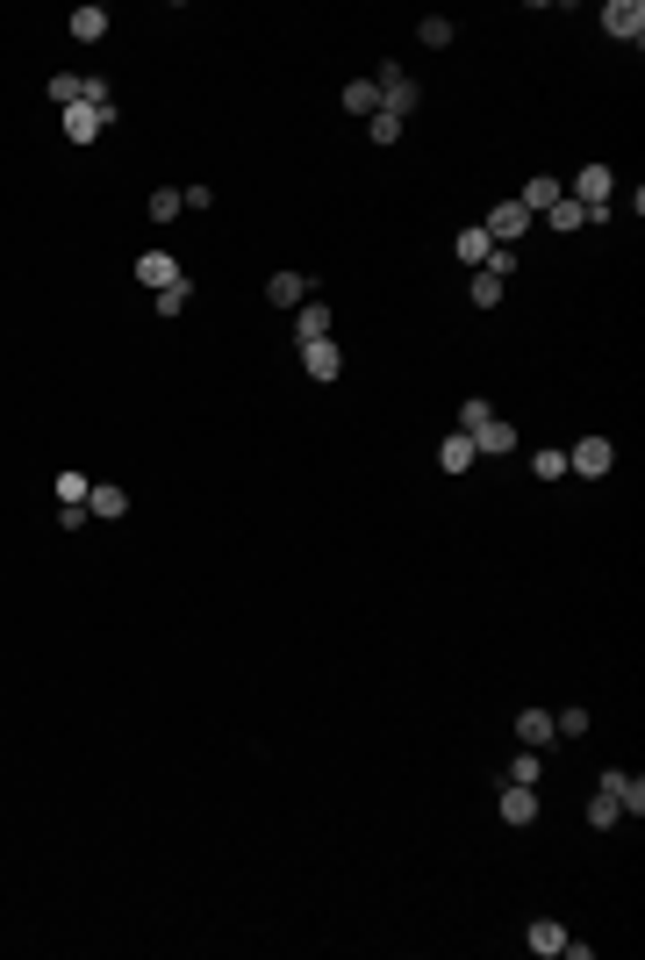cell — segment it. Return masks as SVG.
Wrapping results in <instances>:
<instances>
[{"instance_id":"obj_1","label":"cell","mask_w":645,"mask_h":960,"mask_svg":"<svg viewBox=\"0 0 645 960\" xmlns=\"http://www.w3.org/2000/svg\"><path fill=\"white\" fill-rule=\"evenodd\" d=\"M58 129H65V144H101L108 129H115V108H86V101H79V108L58 115Z\"/></svg>"},{"instance_id":"obj_2","label":"cell","mask_w":645,"mask_h":960,"mask_svg":"<svg viewBox=\"0 0 645 960\" xmlns=\"http://www.w3.org/2000/svg\"><path fill=\"white\" fill-rule=\"evenodd\" d=\"M373 86H380V108H387V115H409V108L423 101V86H416L402 65H380V72H373Z\"/></svg>"},{"instance_id":"obj_3","label":"cell","mask_w":645,"mask_h":960,"mask_svg":"<svg viewBox=\"0 0 645 960\" xmlns=\"http://www.w3.org/2000/svg\"><path fill=\"white\" fill-rule=\"evenodd\" d=\"M602 796H617V810H624V824L631 817H645V781L638 774H624V767H602V781H595Z\"/></svg>"},{"instance_id":"obj_4","label":"cell","mask_w":645,"mask_h":960,"mask_svg":"<svg viewBox=\"0 0 645 960\" xmlns=\"http://www.w3.org/2000/svg\"><path fill=\"white\" fill-rule=\"evenodd\" d=\"M610 466H617V445H610V438H581V445L567 452V473H588V480H602Z\"/></svg>"},{"instance_id":"obj_5","label":"cell","mask_w":645,"mask_h":960,"mask_svg":"<svg viewBox=\"0 0 645 960\" xmlns=\"http://www.w3.org/2000/svg\"><path fill=\"white\" fill-rule=\"evenodd\" d=\"M481 230H488V244H524V230H531V215L516 208V201H495Z\"/></svg>"},{"instance_id":"obj_6","label":"cell","mask_w":645,"mask_h":960,"mask_svg":"<svg viewBox=\"0 0 645 960\" xmlns=\"http://www.w3.org/2000/svg\"><path fill=\"white\" fill-rule=\"evenodd\" d=\"M610 194H617V172H610V165H581L574 201H581V208H610Z\"/></svg>"},{"instance_id":"obj_7","label":"cell","mask_w":645,"mask_h":960,"mask_svg":"<svg viewBox=\"0 0 645 960\" xmlns=\"http://www.w3.org/2000/svg\"><path fill=\"white\" fill-rule=\"evenodd\" d=\"M602 29H610L617 43H638L645 36V8L638 0H610V8H602Z\"/></svg>"},{"instance_id":"obj_8","label":"cell","mask_w":645,"mask_h":960,"mask_svg":"<svg viewBox=\"0 0 645 960\" xmlns=\"http://www.w3.org/2000/svg\"><path fill=\"white\" fill-rule=\"evenodd\" d=\"M502 824H538V789H524V781H502Z\"/></svg>"},{"instance_id":"obj_9","label":"cell","mask_w":645,"mask_h":960,"mask_svg":"<svg viewBox=\"0 0 645 960\" xmlns=\"http://www.w3.org/2000/svg\"><path fill=\"white\" fill-rule=\"evenodd\" d=\"M137 280H144L151 294H165L172 280H187V273H180V258H172V251H144V258H137Z\"/></svg>"},{"instance_id":"obj_10","label":"cell","mask_w":645,"mask_h":960,"mask_svg":"<svg viewBox=\"0 0 645 960\" xmlns=\"http://www.w3.org/2000/svg\"><path fill=\"white\" fill-rule=\"evenodd\" d=\"M301 366H309L316 380H337V373H344V352H337V337H316V344H301Z\"/></svg>"},{"instance_id":"obj_11","label":"cell","mask_w":645,"mask_h":960,"mask_svg":"<svg viewBox=\"0 0 645 960\" xmlns=\"http://www.w3.org/2000/svg\"><path fill=\"white\" fill-rule=\"evenodd\" d=\"M86 516H108V523H122V516H129V495L115 488V480H94V488H86Z\"/></svg>"},{"instance_id":"obj_12","label":"cell","mask_w":645,"mask_h":960,"mask_svg":"<svg viewBox=\"0 0 645 960\" xmlns=\"http://www.w3.org/2000/svg\"><path fill=\"white\" fill-rule=\"evenodd\" d=\"M559 194H567V187H559L552 180V172H538V180H524V194H516V208H524V215H545Z\"/></svg>"},{"instance_id":"obj_13","label":"cell","mask_w":645,"mask_h":960,"mask_svg":"<svg viewBox=\"0 0 645 960\" xmlns=\"http://www.w3.org/2000/svg\"><path fill=\"white\" fill-rule=\"evenodd\" d=\"M524 946H531V953H545V960H552V953H567V925H559V918H531Z\"/></svg>"},{"instance_id":"obj_14","label":"cell","mask_w":645,"mask_h":960,"mask_svg":"<svg viewBox=\"0 0 645 960\" xmlns=\"http://www.w3.org/2000/svg\"><path fill=\"white\" fill-rule=\"evenodd\" d=\"M516 738H524V746H552V738H559L552 710H516Z\"/></svg>"},{"instance_id":"obj_15","label":"cell","mask_w":645,"mask_h":960,"mask_svg":"<svg viewBox=\"0 0 645 960\" xmlns=\"http://www.w3.org/2000/svg\"><path fill=\"white\" fill-rule=\"evenodd\" d=\"M473 452H488V459L516 452V423H481V430H473Z\"/></svg>"},{"instance_id":"obj_16","label":"cell","mask_w":645,"mask_h":960,"mask_svg":"<svg viewBox=\"0 0 645 960\" xmlns=\"http://www.w3.org/2000/svg\"><path fill=\"white\" fill-rule=\"evenodd\" d=\"M266 301H273V309H294V301H309V280H301V273H273Z\"/></svg>"},{"instance_id":"obj_17","label":"cell","mask_w":645,"mask_h":960,"mask_svg":"<svg viewBox=\"0 0 645 960\" xmlns=\"http://www.w3.org/2000/svg\"><path fill=\"white\" fill-rule=\"evenodd\" d=\"M545 223H552V230H559V237H574V230H581V223H588V208H581V201H574V194H559V201H552V208H545Z\"/></svg>"},{"instance_id":"obj_18","label":"cell","mask_w":645,"mask_h":960,"mask_svg":"<svg viewBox=\"0 0 645 960\" xmlns=\"http://www.w3.org/2000/svg\"><path fill=\"white\" fill-rule=\"evenodd\" d=\"M452 251H459V266H473V273H481L495 244H488V230H481V223H473V230H459V244H452Z\"/></svg>"},{"instance_id":"obj_19","label":"cell","mask_w":645,"mask_h":960,"mask_svg":"<svg viewBox=\"0 0 645 960\" xmlns=\"http://www.w3.org/2000/svg\"><path fill=\"white\" fill-rule=\"evenodd\" d=\"M344 115H380V86L373 79H344Z\"/></svg>"},{"instance_id":"obj_20","label":"cell","mask_w":645,"mask_h":960,"mask_svg":"<svg viewBox=\"0 0 645 960\" xmlns=\"http://www.w3.org/2000/svg\"><path fill=\"white\" fill-rule=\"evenodd\" d=\"M473 459H481V452H473V438H466V430H452V438L438 445V466H445V473H466Z\"/></svg>"},{"instance_id":"obj_21","label":"cell","mask_w":645,"mask_h":960,"mask_svg":"<svg viewBox=\"0 0 645 960\" xmlns=\"http://www.w3.org/2000/svg\"><path fill=\"white\" fill-rule=\"evenodd\" d=\"M72 36H79V43H101V36H108V8H94V0L72 8Z\"/></svg>"},{"instance_id":"obj_22","label":"cell","mask_w":645,"mask_h":960,"mask_svg":"<svg viewBox=\"0 0 645 960\" xmlns=\"http://www.w3.org/2000/svg\"><path fill=\"white\" fill-rule=\"evenodd\" d=\"M581 817L595 824V832H617V824H624V810H617V796H602V789L588 796V810H581Z\"/></svg>"},{"instance_id":"obj_23","label":"cell","mask_w":645,"mask_h":960,"mask_svg":"<svg viewBox=\"0 0 645 960\" xmlns=\"http://www.w3.org/2000/svg\"><path fill=\"white\" fill-rule=\"evenodd\" d=\"M294 337H301V344H316V337H330V309H323V301H309V309L294 316Z\"/></svg>"},{"instance_id":"obj_24","label":"cell","mask_w":645,"mask_h":960,"mask_svg":"<svg viewBox=\"0 0 645 960\" xmlns=\"http://www.w3.org/2000/svg\"><path fill=\"white\" fill-rule=\"evenodd\" d=\"M43 94H51V108H79V72H58V79H43Z\"/></svg>"},{"instance_id":"obj_25","label":"cell","mask_w":645,"mask_h":960,"mask_svg":"<svg viewBox=\"0 0 645 960\" xmlns=\"http://www.w3.org/2000/svg\"><path fill=\"white\" fill-rule=\"evenodd\" d=\"M86 488H94L86 473H58V509H86Z\"/></svg>"},{"instance_id":"obj_26","label":"cell","mask_w":645,"mask_h":960,"mask_svg":"<svg viewBox=\"0 0 645 960\" xmlns=\"http://www.w3.org/2000/svg\"><path fill=\"white\" fill-rule=\"evenodd\" d=\"M509 781H524V789H538V781H545V760H538V746H524V753H516Z\"/></svg>"},{"instance_id":"obj_27","label":"cell","mask_w":645,"mask_h":960,"mask_svg":"<svg viewBox=\"0 0 645 960\" xmlns=\"http://www.w3.org/2000/svg\"><path fill=\"white\" fill-rule=\"evenodd\" d=\"M187 301H194V280H172V287H165V294L151 301V309H158V316H180Z\"/></svg>"},{"instance_id":"obj_28","label":"cell","mask_w":645,"mask_h":960,"mask_svg":"<svg viewBox=\"0 0 645 960\" xmlns=\"http://www.w3.org/2000/svg\"><path fill=\"white\" fill-rule=\"evenodd\" d=\"M502 287H509V280H495V273L481 266V273H473V309H495V301H502Z\"/></svg>"},{"instance_id":"obj_29","label":"cell","mask_w":645,"mask_h":960,"mask_svg":"<svg viewBox=\"0 0 645 960\" xmlns=\"http://www.w3.org/2000/svg\"><path fill=\"white\" fill-rule=\"evenodd\" d=\"M481 423H495V409H488L481 395H466V402H459V430L473 438V430H481Z\"/></svg>"},{"instance_id":"obj_30","label":"cell","mask_w":645,"mask_h":960,"mask_svg":"<svg viewBox=\"0 0 645 960\" xmlns=\"http://www.w3.org/2000/svg\"><path fill=\"white\" fill-rule=\"evenodd\" d=\"M366 137H373V144H395V137H402V115H387V108L366 115Z\"/></svg>"},{"instance_id":"obj_31","label":"cell","mask_w":645,"mask_h":960,"mask_svg":"<svg viewBox=\"0 0 645 960\" xmlns=\"http://www.w3.org/2000/svg\"><path fill=\"white\" fill-rule=\"evenodd\" d=\"M416 36L430 43V51H445V43H452V22H445V15H423V22H416Z\"/></svg>"},{"instance_id":"obj_32","label":"cell","mask_w":645,"mask_h":960,"mask_svg":"<svg viewBox=\"0 0 645 960\" xmlns=\"http://www.w3.org/2000/svg\"><path fill=\"white\" fill-rule=\"evenodd\" d=\"M180 208H187V201H180V187H158V194H151V223H172Z\"/></svg>"},{"instance_id":"obj_33","label":"cell","mask_w":645,"mask_h":960,"mask_svg":"<svg viewBox=\"0 0 645 960\" xmlns=\"http://www.w3.org/2000/svg\"><path fill=\"white\" fill-rule=\"evenodd\" d=\"M531 473H538V480H559V473H567V452H552V445H545V452L531 459Z\"/></svg>"},{"instance_id":"obj_34","label":"cell","mask_w":645,"mask_h":960,"mask_svg":"<svg viewBox=\"0 0 645 960\" xmlns=\"http://www.w3.org/2000/svg\"><path fill=\"white\" fill-rule=\"evenodd\" d=\"M488 273H495V280L516 273V244H495V251H488Z\"/></svg>"},{"instance_id":"obj_35","label":"cell","mask_w":645,"mask_h":960,"mask_svg":"<svg viewBox=\"0 0 645 960\" xmlns=\"http://www.w3.org/2000/svg\"><path fill=\"white\" fill-rule=\"evenodd\" d=\"M552 724H559V738H581V731H588V710H552Z\"/></svg>"}]
</instances>
